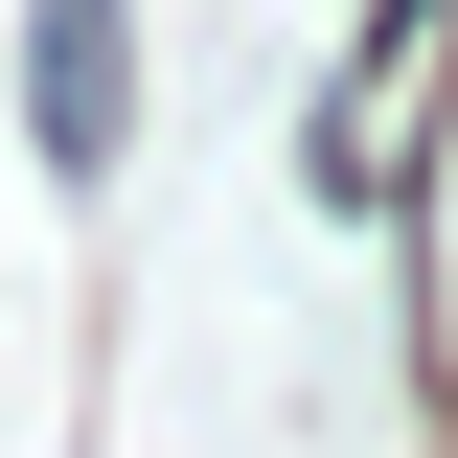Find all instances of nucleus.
Returning <instances> with one entry per match:
<instances>
[{
    "label": "nucleus",
    "mask_w": 458,
    "mask_h": 458,
    "mask_svg": "<svg viewBox=\"0 0 458 458\" xmlns=\"http://www.w3.org/2000/svg\"><path fill=\"white\" fill-rule=\"evenodd\" d=\"M114 114H138V0H23V138H47V183H114Z\"/></svg>",
    "instance_id": "f257e3e1"
}]
</instances>
